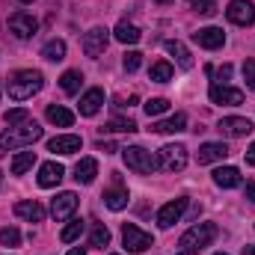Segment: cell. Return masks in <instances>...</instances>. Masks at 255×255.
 Masks as SVG:
<instances>
[{"label":"cell","instance_id":"obj_1","mask_svg":"<svg viewBox=\"0 0 255 255\" xmlns=\"http://www.w3.org/2000/svg\"><path fill=\"white\" fill-rule=\"evenodd\" d=\"M42 86H45V77H42V71H33V68L15 71V74L6 80V92H9L12 101H27V98H33Z\"/></svg>","mask_w":255,"mask_h":255},{"label":"cell","instance_id":"obj_2","mask_svg":"<svg viewBox=\"0 0 255 255\" xmlns=\"http://www.w3.org/2000/svg\"><path fill=\"white\" fill-rule=\"evenodd\" d=\"M36 139H42V128L36 125L33 119L24 122V125H12L9 130L0 133V154L15 151V148H27V145H33Z\"/></svg>","mask_w":255,"mask_h":255},{"label":"cell","instance_id":"obj_3","mask_svg":"<svg viewBox=\"0 0 255 255\" xmlns=\"http://www.w3.org/2000/svg\"><path fill=\"white\" fill-rule=\"evenodd\" d=\"M214 238H217V226H214V223H196L193 229H187V232L181 235L178 244H181V250H196V253H199V250L208 247Z\"/></svg>","mask_w":255,"mask_h":255},{"label":"cell","instance_id":"obj_4","mask_svg":"<svg viewBox=\"0 0 255 255\" xmlns=\"http://www.w3.org/2000/svg\"><path fill=\"white\" fill-rule=\"evenodd\" d=\"M122 157H125L128 169H133V172H139V175H151V172L157 169V157H151V151H145L142 145H130V148H125Z\"/></svg>","mask_w":255,"mask_h":255},{"label":"cell","instance_id":"obj_5","mask_svg":"<svg viewBox=\"0 0 255 255\" xmlns=\"http://www.w3.org/2000/svg\"><path fill=\"white\" fill-rule=\"evenodd\" d=\"M157 166L163 172H181L187 166V148L184 145H163L157 151Z\"/></svg>","mask_w":255,"mask_h":255},{"label":"cell","instance_id":"obj_6","mask_svg":"<svg viewBox=\"0 0 255 255\" xmlns=\"http://www.w3.org/2000/svg\"><path fill=\"white\" fill-rule=\"evenodd\" d=\"M122 244H125L128 253H145V250L154 244V238H151L148 232H142L139 226L125 223V226H122Z\"/></svg>","mask_w":255,"mask_h":255},{"label":"cell","instance_id":"obj_7","mask_svg":"<svg viewBox=\"0 0 255 255\" xmlns=\"http://www.w3.org/2000/svg\"><path fill=\"white\" fill-rule=\"evenodd\" d=\"M36 30H39V21H36L30 12L18 9V12H12V15H9V33H12L15 39H33V36H36Z\"/></svg>","mask_w":255,"mask_h":255},{"label":"cell","instance_id":"obj_8","mask_svg":"<svg viewBox=\"0 0 255 255\" xmlns=\"http://www.w3.org/2000/svg\"><path fill=\"white\" fill-rule=\"evenodd\" d=\"M107 42H110V30L92 27L89 33H83V54L95 60V57H101V54L107 51Z\"/></svg>","mask_w":255,"mask_h":255},{"label":"cell","instance_id":"obj_9","mask_svg":"<svg viewBox=\"0 0 255 255\" xmlns=\"http://www.w3.org/2000/svg\"><path fill=\"white\" fill-rule=\"evenodd\" d=\"M184 211H187V199H184V196H178V199L166 202V205L157 211V226H160V229H169V226H175V223L184 217Z\"/></svg>","mask_w":255,"mask_h":255},{"label":"cell","instance_id":"obj_10","mask_svg":"<svg viewBox=\"0 0 255 255\" xmlns=\"http://www.w3.org/2000/svg\"><path fill=\"white\" fill-rule=\"evenodd\" d=\"M226 18L238 27H250V24H255V6L250 0H232L226 9Z\"/></svg>","mask_w":255,"mask_h":255},{"label":"cell","instance_id":"obj_11","mask_svg":"<svg viewBox=\"0 0 255 255\" xmlns=\"http://www.w3.org/2000/svg\"><path fill=\"white\" fill-rule=\"evenodd\" d=\"M208 95H211L214 104H229V107L244 104V92H241V89H232V86H226V83H211Z\"/></svg>","mask_w":255,"mask_h":255},{"label":"cell","instance_id":"obj_12","mask_svg":"<svg viewBox=\"0 0 255 255\" xmlns=\"http://www.w3.org/2000/svg\"><path fill=\"white\" fill-rule=\"evenodd\" d=\"M253 122L250 119H244V116H223L220 119V125L217 130L223 133V136H247V133H253Z\"/></svg>","mask_w":255,"mask_h":255},{"label":"cell","instance_id":"obj_13","mask_svg":"<svg viewBox=\"0 0 255 255\" xmlns=\"http://www.w3.org/2000/svg\"><path fill=\"white\" fill-rule=\"evenodd\" d=\"M193 42H196L199 48L217 51V48H223V45H226V33H223L220 27H202L199 33H193Z\"/></svg>","mask_w":255,"mask_h":255},{"label":"cell","instance_id":"obj_14","mask_svg":"<svg viewBox=\"0 0 255 255\" xmlns=\"http://www.w3.org/2000/svg\"><path fill=\"white\" fill-rule=\"evenodd\" d=\"M80 145H83V139L77 133H63V136L48 139V151H54V154H74V151H80Z\"/></svg>","mask_w":255,"mask_h":255},{"label":"cell","instance_id":"obj_15","mask_svg":"<svg viewBox=\"0 0 255 255\" xmlns=\"http://www.w3.org/2000/svg\"><path fill=\"white\" fill-rule=\"evenodd\" d=\"M63 178H65L63 163L48 160V163H42V166H39V187H57Z\"/></svg>","mask_w":255,"mask_h":255},{"label":"cell","instance_id":"obj_16","mask_svg":"<svg viewBox=\"0 0 255 255\" xmlns=\"http://www.w3.org/2000/svg\"><path fill=\"white\" fill-rule=\"evenodd\" d=\"M77 211V196L74 193H60L54 202H51V214H54V220H68L71 214Z\"/></svg>","mask_w":255,"mask_h":255},{"label":"cell","instance_id":"obj_17","mask_svg":"<svg viewBox=\"0 0 255 255\" xmlns=\"http://www.w3.org/2000/svg\"><path fill=\"white\" fill-rule=\"evenodd\" d=\"M101 104H104V89H86L83 95H80V116H95L98 110H101Z\"/></svg>","mask_w":255,"mask_h":255},{"label":"cell","instance_id":"obj_18","mask_svg":"<svg viewBox=\"0 0 255 255\" xmlns=\"http://www.w3.org/2000/svg\"><path fill=\"white\" fill-rule=\"evenodd\" d=\"M226 154H229L226 142H205V145H199L196 160H199V163H214V160H223Z\"/></svg>","mask_w":255,"mask_h":255},{"label":"cell","instance_id":"obj_19","mask_svg":"<svg viewBox=\"0 0 255 255\" xmlns=\"http://www.w3.org/2000/svg\"><path fill=\"white\" fill-rule=\"evenodd\" d=\"M95 175H98V160H95V157L77 160V166H74V181H77V184H92Z\"/></svg>","mask_w":255,"mask_h":255},{"label":"cell","instance_id":"obj_20","mask_svg":"<svg viewBox=\"0 0 255 255\" xmlns=\"http://www.w3.org/2000/svg\"><path fill=\"white\" fill-rule=\"evenodd\" d=\"M151 130L154 133H181V130H187V116L184 113H175L169 119H160V122L151 125Z\"/></svg>","mask_w":255,"mask_h":255},{"label":"cell","instance_id":"obj_21","mask_svg":"<svg viewBox=\"0 0 255 255\" xmlns=\"http://www.w3.org/2000/svg\"><path fill=\"white\" fill-rule=\"evenodd\" d=\"M214 184L223 187V190H232V187H241V172L235 166H220L214 172Z\"/></svg>","mask_w":255,"mask_h":255},{"label":"cell","instance_id":"obj_22","mask_svg":"<svg viewBox=\"0 0 255 255\" xmlns=\"http://www.w3.org/2000/svg\"><path fill=\"white\" fill-rule=\"evenodd\" d=\"M15 214L21 217V220H27V223H42L45 220V208L33 199V202H18L15 205Z\"/></svg>","mask_w":255,"mask_h":255},{"label":"cell","instance_id":"obj_23","mask_svg":"<svg viewBox=\"0 0 255 255\" xmlns=\"http://www.w3.org/2000/svg\"><path fill=\"white\" fill-rule=\"evenodd\" d=\"M113 36H116V42H122V45H136V42L142 39V33H139L133 24H128V21H119V24H116Z\"/></svg>","mask_w":255,"mask_h":255},{"label":"cell","instance_id":"obj_24","mask_svg":"<svg viewBox=\"0 0 255 255\" xmlns=\"http://www.w3.org/2000/svg\"><path fill=\"white\" fill-rule=\"evenodd\" d=\"M48 122H51V125H60V128H71L74 113H71L68 107H63V104H51V107H48Z\"/></svg>","mask_w":255,"mask_h":255},{"label":"cell","instance_id":"obj_25","mask_svg":"<svg viewBox=\"0 0 255 255\" xmlns=\"http://www.w3.org/2000/svg\"><path fill=\"white\" fill-rule=\"evenodd\" d=\"M104 205L110 208V211H122L128 205V190L125 187H110V190H104Z\"/></svg>","mask_w":255,"mask_h":255},{"label":"cell","instance_id":"obj_26","mask_svg":"<svg viewBox=\"0 0 255 255\" xmlns=\"http://www.w3.org/2000/svg\"><path fill=\"white\" fill-rule=\"evenodd\" d=\"M163 48H166V51H169V54L175 57V63L181 65V68H193V57H190V51H187V48H184L181 42H175V39H169V42H166Z\"/></svg>","mask_w":255,"mask_h":255},{"label":"cell","instance_id":"obj_27","mask_svg":"<svg viewBox=\"0 0 255 255\" xmlns=\"http://www.w3.org/2000/svg\"><path fill=\"white\" fill-rule=\"evenodd\" d=\"M42 57H45L48 63H63L65 60V42L63 39H51V42L42 48Z\"/></svg>","mask_w":255,"mask_h":255},{"label":"cell","instance_id":"obj_28","mask_svg":"<svg viewBox=\"0 0 255 255\" xmlns=\"http://www.w3.org/2000/svg\"><path fill=\"white\" fill-rule=\"evenodd\" d=\"M107 244H110V229H107L104 223H95V226H92V235H89V247L104 250Z\"/></svg>","mask_w":255,"mask_h":255},{"label":"cell","instance_id":"obj_29","mask_svg":"<svg viewBox=\"0 0 255 255\" xmlns=\"http://www.w3.org/2000/svg\"><path fill=\"white\" fill-rule=\"evenodd\" d=\"M33 163H36V151H21L12 160V175H24L27 169H33Z\"/></svg>","mask_w":255,"mask_h":255},{"label":"cell","instance_id":"obj_30","mask_svg":"<svg viewBox=\"0 0 255 255\" xmlns=\"http://www.w3.org/2000/svg\"><path fill=\"white\" fill-rule=\"evenodd\" d=\"M80 83H83V74H80V71H65L63 77H60V86H63L65 95L80 92Z\"/></svg>","mask_w":255,"mask_h":255},{"label":"cell","instance_id":"obj_31","mask_svg":"<svg viewBox=\"0 0 255 255\" xmlns=\"http://www.w3.org/2000/svg\"><path fill=\"white\" fill-rule=\"evenodd\" d=\"M83 229H86V223H83V220H71V223H68V226L63 229L60 241H63V244H71V241H77V238L83 235Z\"/></svg>","mask_w":255,"mask_h":255},{"label":"cell","instance_id":"obj_32","mask_svg":"<svg viewBox=\"0 0 255 255\" xmlns=\"http://www.w3.org/2000/svg\"><path fill=\"white\" fill-rule=\"evenodd\" d=\"M154 83H166L169 77H172V63H166V60H160V63L151 65V74H148Z\"/></svg>","mask_w":255,"mask_h":255},{"label":"cell","instance_id":"obj_33","mask_svg":"<svg viewBox=\"0 0 255 255\" xmlns=\"http://www.w3.org/2000/svg\"><path fill=\"white\" fill-rule=\"evenodd\" d=\"M104 130H113V133H133V130H136V122H133V119H110Z\"/></svg>","mask_w":255,"mask_h":255},{"label":"cell","instance_id":"obj_34","mask_svg":"<svg viewBox=\"0 0 255 255\" xmlns=\"http://www.w3.org/2000/svg\"><path fill=\"white\" fill-rule=\"evenodd\" d=\"M187 6L196 9L199 15H208V18L217 15V3H214V0H187Z\"/></svg>","mask_w":255,"mask_h":255},{"label":"cell","instance_id":"obj_35","mask_svg":"<svg viewBox=\"0 0 255 255\" xmlns=\"http://www.w3.org/2000/svg\"><path fill=\"white\" fill-rule=\"evenodd\" d=\"M0 244H3V247H18V244H21V232H18L15 226H6V229L0 232Z\"/></svg>","mask_w":255,"mask_h":255},{"label":"cell","instance_id":"obj_36","mask_svg":"<svg viewBox=\"0 0 255 255\" xmlns=\"http://www.w3.org/2000/svg\"><path fill=\"white\" fill-rule=\"evenodd\" d=\"M169 110V101L166 98H151V101H145V113L148 116H160V113H166Z\"/></svg>","mask_w":255,"mask_h":255},{"label":"cell","instance_id":"obj_37","mask_svg":"<svg viewBox=\"0 0 255 255\" xmlns=\"http://www.w3.org/2000/svg\"><path fill=\"white\" fill-rule=\"evenodd\" d=\"M24 122H30V110L27 107H18V110L6 113V125H24Z\"/></svg>","mask_w":255,"mask_h":255},{"label":"cell","instance_id":"obj_38","mask_svg":"<svg viewBox=\"0 0 255 255\" xmlns=\"http://www.w3.org/2000/svg\"><path fill=\"white\" fill-rule=\"evenodd\" d=\"M122 65H125V71H136V68L142 65V54H139V51H128Z\"/></svg>","mask_w":255,"mask_h":255},{"label":"cell","instance_id":"obj_39","mask_svg":"<svg viewBox=\"0 0 255 255\" xmlns=\"http://www.w3.org/2000/svg\"><path fill=\"white\" fill-rule=\"evenodd\" d=\"M208 74H211V77H217L214 83H220V80L226 83V80L232 77V65H223V68H208Z\"/></svg>","mask_w":255,"mask_h":255},{"label":"cell","instance_id":"obj_40","mask_svg":"<svg viewBox=\"0 0 255 255\" xmlns=\"http://www.w3.org/2000/svg\"><path fill=\"white\" fill-rule=\"evenodd\" d=\"M244 80H247L250 89H255V60H247L244 63Z\"/></svg>","mask_w":255,"mask_h":255},{"label":"cell","instance_id":"obj_41","mask_svg":"<svg viewBox=\"0 0 255 255\" xmlns=\"http://www.w3.org/2000/svg\"><path fill=\"white\" fill-rule=\"evenodd\" d=\"M98 151H104V154H110V151H116V145H113V142H98Z\"/></svg>","mask_w":255,"mask_h":255},{"label":"cell","instance_id":"obj_42","mask_svg":"<svg viewBox=\"0 0 255 255\" xmlns=\"http://www.w3.org/2000/svg\"><path fill=\"white\" fill-rule=\"evenodd\" d=\"M247 163H250V166H255V142L247 148Z\"/></svg>","mask_w":255,"mask_h":255},{"label":"cell","instance_id":"obj_43","mask_svg":"<svg viewBox=\"0 0 255 255\" xmlns=\"http://www.w3.org/2000/svg\"><path fill=\"white\" fill-rule=\"evenodd\" d=\"M247 199H250V202H255V181H250V184H247Z\"/></svg>","mask_w":255,"mask_h":255},{"label":"cell","instance_id":"obj_44","mask_svg":"<svg viewBox=\"0 0 255 255\" xmlns=\"http://www.w3.org/2000/svg\"><path fill=\"white\" fill-rule=\"evenodd\" d=\"M65 255H86V253H83L80 247H74V250H68V253H65Z\"/></svg>","mask_w":255,"mask_h":255},{"label":"cell","instance_id":"obj_45","mask_svg":"<svg viewBox=\"0 0 255 255\" xmlns=\"http://www.w3.org/2000/svg\"><path fill=\"white\" fill-rule=\"evenodd\" d=\"M241 255H255V244H253V247H244V253H241Z\"/></svg>","mask_w":255,"mask_h":255},{"label":"cell","instance_id":"obj_46","mask_svg":"<svg viewBox=\"0 0 255 255\" xmlns=\"http://www.w3.org/2000/svg\"><path fill=\"white\" fill-rule=\"evenodd\" d=\"M175 255H199L196 250H181V253H175Z\"/></svg>","mask_w":255,"mask_h":255},{"label":"cell","instance_id":"obj_47","mask_svg":"<svg viewBox=\"0 0 255 255\" xmlns=\"http://www.w3.org/2000/svg\"><path fill=\"white\" fill-rule=\"evenodd\" d=\"M157 3H172V0H157Z\"/></svg>","mask_w":255,"mask_h":255},{"label":"cell","instance_id":"obj_48","mask_svg":"<svg viewBox=\"0 0 255 255\" xmlns=\"http://www.w3.org/2000/svg\"><path fill=\"white\" fill-rule=\"evenodd\" d=\"M21 3H33V0H21Z\"/></svg>","mask_w":255,"mask_h":255},{"label":"cell","instance_id":"obj_49","mask_svg":"<svg viewBox=\"0 0 255 255\" xmlns=\"http://www.w3.org/2000/svg\"><path fill=\"white\" fill-rule=\"evenodd\" d=\"M214 255H226V253H214Z\"/></svg>","mask_w":255,"mask_h":255},{"label":"cell","instance_id":"obj_50","mask_svg":"<svg viewBox=\"0 0 255 255\" xmlns=\"http://www.w3.org/2000/svg\"><path fill=\"white\" fill-rule=\"evenodd\" d=\"M0 175H3V172H0Z\"/></svg>","mask_w":255,"mask_h":255},{"label":"cell","instance_id":"obj_51","mask_svg":"<svg viewBox=\"0 0 255 255\" xmlns=\"http://www.w3.org/2000/svg\"><path fill=\"white\" fill-rule=\"evenodd\" d=\"M113 255H116V253H113Z\"/></svg>","mask_w":255,"mask_h":255}]
</instances>
